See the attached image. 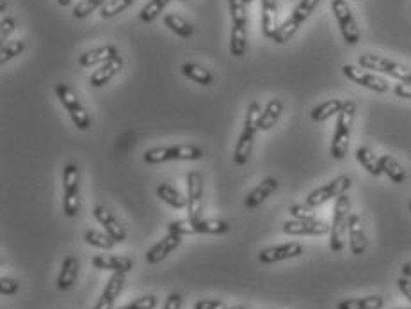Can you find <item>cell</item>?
<instances>
[{"mask_svg": "<svg viewBox=\"0 0 411 309\" xmlns=\"http://www.w3.org/2000/svg\"><path fill=\"white\" fill-rule=\"evenodd\" d=\"M78 267H81V263H78V260L75 256L64 258L63 265H61L59 278H57V288H59L61 292H66V290H70L71 286H73V283L77 281Z\"/></svg>", "mask_w": 411, "mask_h": 309, "instance_id": "25", "label": "cell"}, {"mask_svg": "<svg viewBox=\"0 0 411 309\" xmlns=\"http://www.w3.org/2000/svg\"><path fill=\"white\" fill-rule=\"evenodd\" d=\"M283 233L290 236H323L328 235L331 229V226L328 222L319 221V219H313V221H292L283 222Z\"/></svg>", "mask_w": 411, "mask_h": 309, "instance_id": "14", "label": "cell"}, {"mask_svg": "<svg viewBox=\"0 0 411 309\" xmlns=\"http://www.w3.org/2000/svg\"><path fill=\"white\" fill-rule=\"evenodd\" d=\"M158 304V299L155 295H144L139 297V299L132 300L127 306L120 308V309H155Z\"/></svg>", "mask_w": 411, "mask_h": 309, "instance_id": "42", "label": "cell"}, {"mask_svg": "<svg viewBox=\"0 0 411 309\" xmlns=\"http://www.w3.org/2000/svg\"><path fill=\"white\" fill-rule=\"evenodd\" d=\"M283 109H285V105L281 100H278V98L269 100L265 109L262 110L260 121H258V130H262V132L271 130L274 125L280 121L281 114H283Z\"/></svg>", "mask_w": 411, "mask_h": 309, "instance_id": "26", "label": "cell"}, {"mask_svg": "<svg viewBox=\"0 0 411 309\" xmlns=\"http://www.w3.org/2000/svg\"><path fill=\"white\" fill-rule=\"evenodd\" d=\"M397 286L399 290H401L402 295L408 299V303L411 304V279L410 278H401L397 279Z\"/></svg>", "mask_w": 411, "mask_h": 309, "instance_id": "48", "label": "cell"}, {"mask_svg": "<svg viewBox=\"0 0 411 309\" xmlns=\"http://www.w3.org/2000/svg\"><path fill=\"white\" fill-rule=\"evenodd\" d=\"M187 182V214L189 219H201L203 211V178L198 171L186 176Z\"/></svg>", "mask_w": 411, "mask_h": 309, "instance_id": "13", "label": "cell"}, {"mask_svg": "<svg viewBox=\"0 0 411 309\" xmlns=\"http://www.w3.org/2000/svg\"><path fill=\"white\" fill-rule=\"evenodd\" d=\"M230 231V224L221 219H180L169 222L168 233L176 235H225Z\"/></svg>", "mask_w": 411, "mask_h": 309, "instance_id": "3", "label": "cell"}, {"mask_svg": "<svg viewBox=\"0 0 411 309\" xmlns=\"http://www.w3.org/2000/svg\"><path fill=\"white\" fill-rule=\"evenodd\" d=\"M164 25L169 28V31L175 32L176 36H180V38H183V39H189L191 36L194 34L193 25H191L189 21L186 20V18H182L180 14H176V13L166 14Z\"/></svg>", "mask_w": 411, "mask_h": 309, "instance_id": "32", "label": "cell"}, {"mask_svg": "<svg viewBox=\"0 0 411 309\" xmlns=\"http://www.w3.org/2000/svg\"><path fill=\"white\" fill-rule=\"evenodd\" d=\"M342 73L351 82L362 85V88L370 89V91L374 93H388V89H390V84H388L387 78L377 77V75L365 71L363 68L352 66V64H345V66L342 68Z\"/></svg>", "mask_w": 411, "mask_h": 309, "instance_id": "12", "label": "cell"}, {"mask_svg": "<svg viewBox=\"0 0 411 309\" xmlns=\"http://www.w3.org/2000/svg\"><path fill=\"white\" fill-rule=\"evenodd\" d=\"M107 2H109V0H81V2L73 7V18L84 20V18H88L93 11L102 9Z\"/></svg>", "mask_w": 411, "mask_h": 309, "instance_id": "38", "label": "cell"}, {"mask_svg": "<svg viewBox=\"0 0 411 309\" xmlns=\"http://www.w3.org/2000/svg\"><path fill=\"white\" fill-rule=\"evenodd\" d=\"M180 243H182V235H176V233H168L164 239L158 240V242L155 243L153 247H150V249L146 251V256H144V260H146L148 265L161 263V261L166 260V258H168L169 254L173 253V251L178 249Z\"/></svg>", "mask_w": 411, "mask_h": 309, "instance_id": "17", "label": "cell"}, {"mask_svg": "<svg viewBox=\"0 0 411 309\" xmlns=\"http://www.w3.org/2000/svg\"><path fill=\"white\" fill-rule=\"evenodd\" d=\"M356 160L360 162V165H362V167L365 169L370 176L380 178V176L383 174V169H381V164H380V157H377L372 150L367 148V146H360V148L356 150Z\"/></svg>", "mask_w": 411, "mask_h": 309, "instance_id": "29", "label": "cell"}, {"mask_svg": "<svg viewBox=\"0 0 411 309\" xmlns=\"http://www.w3.org/2000/svg\"><path fill=\"white\" fill-rule=\"evenodd\" d=\"M118 56H120V53H118V48L114 45L98 46V48L88 50V52L82 53V56L78 57V64H81L82 68H91L96 66V64L109 63L111 59H114V57Z\"/></svg>", "mask_w": 411, "mask_h": 309, "instance_id": "22", "label": "cell"}, {"mask_svg": "<svg viewBox=\"0 0 411 309\" xmlns=\"http://www.w3.org/2000/svg\"><path fill=\"white\" fill-rule=\"evenodd\" d=\"M380 164L381 169H383V174H387L388 178L394 183H397V185H402V183L406 182V178H408L405 167H402L394 157H390V154H381Z\"/></svg>", "mask_w": 411, "mask_h": 309, "instance_id": "30", "label": "cell"}, {"mask_svg": "<svg viewBox=\"0 0 411 309\" xmlns=\"http://www.w3.org/2000/svg\"><path fill=\"white\" fill-rule=\"evenodd\" d=\"M349 217H351V199L349 196L337 197L333 210V222L330 229V249L333 253H340L345 247V236H347Z\"/></svg>", "mask_w": 411, "mask_h": 309, "instance_id": "5", "label": "cell"}, {"mask_svg": "<svg viewBox=\"0 0 411 309\" xmlns=\"http://www.w3.org/2000/svg\"><path fill=\"white\" fill-rule=\"evenodd\" d=\"M93 217H95L96 221L103 226L106 233L114 240V242L123 243L125 240H127V231H125L121 222L118 221L116 215H114L109 208L98 204V206H95V210H93Z\"/></svg>", "mask_w": 411, "mask_h": 309, "instance_id": "16", "label": "cell"}, {"mask_svg": "<svg viewBox=\"0 0 411 309\" xmlns=\"http://www.w3.org/2000/svg\"><path fill=\"white\" fill-rule=\"evenodd\" d=\"M180 308H182V295L173 292L168 295V299H166L164 303V308L162 309H180Z\"/></svg>", "mask_w": 411, "mask_h": 309, "instance_id": "46", "label": "cell"}, {"mask_svg": "<svg viewBox=\"0 0 411 309\" xmlns=\"http://www.w3.org/2000/svg\"><path fill=\"white\" fill-rule=\"evenodd\" d=\"M169 2H171V0H150V2L141 9L139 20L144 21V23H151V21L164 11V7L168 6Z\"/></svg>", "mask_w": 411, "mask_h": 309, "instance_id": "36", "label": "cell"}, {"mask_svg": "<svg viewBox=\"0 0 411 309\" xmlns=\"http://www.w3.org/2000/svg\"><path fill=\"white\" fill-rule=\"evenodd\" d=\"M194 309H226V304L223 300L201 299L194 304Z\"/></svg>", "mask_w": 411, "mask_h": 309, "instance_id": "45", "label": "cell"}, {"mask_svg": "<svg viewBox=\"0 0 411 309\" xmlns=\"http://www.w3.org/2000/svg\"><path fill=\"white\" fill-rule=\"evenodd\" d=\"M132 4H134V0H109V2L100 9V16L102 18L116 16V14L127 11Z\"/></svg>", "mask_w": 411, "mask_h": 309, "instance_id": "39", "label": "cell"}, {"mask_svg": "<svg viewBox=\"0 0 411 309\" xmlns=\"http://www.w3.org/2000/svg\"><path fill=\"white\" fill-rule=\"evenodd\" d=\"M182 73L186 75L189 80L196 82L200 85H212L214 84V75L207 70V68L200 66L196 63H186L182 66Z\"/></svg>", "mask_w": 411, "mask_h": 309, "instance_id": "33", "label": "cell"}, {"mask_svg": "<svg viewBox=\"0 0 411 309\" xmlns=\"http://www.w3.org/2000/svg\"><path fill=\"white\" fill-rule=\"evenodd\" d=\"M351 187H352V179L349 178L347 174L337 176L335 179L328 182L326 185H323V187H319V189L312 190V192H310L308 196H306L305 203L308 204V206L317 208V206H320V204L328 203V201L337 199V197L344 196V194L347 192V190L351 189Z\"/></svg>", "mask_w": 411, "mask_h": 309, "instance_id": "10", "label": "cell"}, {"mask_svg": "<svg viewBox=\"0 0 411 309\" xmlns=\"http://www.w3.org/2000/svg\"><path fill=\"white\" fill-rule=\"evenodd\" d=\"M84 242L88 243V246L98 247V249H106V251L114 249V247L118 246V243L114 242V240L111 239L107 233L96 231V229H88V231H86Z\"/></svg>", "mask_w": 411, "mask_h": 309, "instance_id": "35", "label": "cell"}, {"mask_svg": "<svg viewBox=\"0 0 411 309\" xmlns=\"http://www.w3.org/2000/svg\"><path fill=\"white\" fill-rule=\"evenodd\" d=\"M230 14H232L233 27H246L248 23V11L244 0H228Z\"/></svg>", "mask_w": 411, "mask_h": 309, "instance_id": "37", "label": "cell"}, {"mask_svg": "<svg viewBox=\"0 0 411 309\" xmlns=\"http://www.w3.org/2000/svg\"><path fill=\"white\" fill-rule=\"evenodd\" d=\"M63 210L70 219L81 211V172L75 164H68L63 171Z\"/></svg>", "mask_w": 411, "mask_h": 309, "instance_id": "7", "label": "cell"}, {"mask_svg": "<svg viewBox=\"0 0 411 309\" xmlns=\"http://www.w3.org/2000/svg\"><path fill=\"white\" fill-rule=\"evenodd\" d=\"M226 309H248V308H244V306H233V308H226Z\"/></svg>", "mask_w": 411, "mask_h": 309, "instance_id": "51", "label": "cell"}, {"mask_svg": "<svg viewBox=\"0 0 411 309\" xmlns=\"http://www.w3.org/2000/svg\"><path fill=\"white\" fill-rule=\"evenodd\" d=\"M344 105L345 100L340 98L326 100V102L313 107L312 112H310V117H312V121H315V123H324V121H328L330 117L338 116V114L342 112V109H344Z\"/></svg>", "mask_w": 411, "mask_h": 309, "instance_id": "24", "label": "cell"}, {"mask_svg": "<svg viewBox=\"0 0 411 309\" xmlns=\"http://www.w3.org/2000/svg\"><path fill=\"white\" fill-rule=\"evenodd\" d=\"M385 299L380 295L360 297V299H345L337 304V309H383Z\"/></svg>", "mask_w": 411, "mask_h": 309, "instance_id": "31", "label": "cell"}, {"mask_svg": "<svg viewBox=\"0 0 411 309\" xmlns=\"http://www.w3.org/2000/svg\"><path fill=\"white\" fill-rule=\"evenodd\" d=\"M319 2L320 0H301V2L295 6V9L290 13V16L276 28L273 41L278 43V45H283V43L290 41L292 36H294L295 32L299 31V27L308 20L310 14H312L313 11H315V7L319 6Z\"/></svg>", "mask_w": 411, "mask_h": 309, "instance_id": "6", "label": "cell"}, {"mask_svg": "<svg viewBox=\"0 0 411 309\" xmlns=\"http://www.w3.org/2000/svg\"><path fill=\"white\" fill-rule=\"evenodd\" d=\"M14 27H16V21H14V18H11V16L2 18V23H0V39H2V41H6V39L9 38L11 32L14 31Z\"/></svg>", "mask_w": 411, "mask_h": 309, "instance_id": "44", "label": "cell"}, {"mask_svg": "<svg viewBox=\"0 0 411 309\" xmlns=\"http://www.w3.org/2000/svg\"><path fill=\"white\" fill-rule=\"evenodd\" d=\"M244 2H246V6H250V4L253 2V0H244Z\"/></svg>", "mask_w": 411, "mask_h": 309, "instance_id": "52", "label": "cell"}, {"mask_svg": "<svg viewBox=\"0 0 411 309\" xmlns=\"http://www.w3.org/2000/svg\"><path fill=\"white\" fill-rule=\"evenodd\" d=\"M155 192H157L158 199L164 201L168 206L175 208V210H183V208H187V196H183L180 190H176L175 187H171L169 183H161Z\"/></svg>", "mask_w": 411, "mask_h": 309, "instance_id": "28", "label": "cell"}, {"mask_svg": "<svg viewBox=\"0 0 411 309\" xmlns=\"http://www.w3.org/2000/svg\"><path fill=\"white\" fill-rule=\"evenodd\" d=\"M397 309H411V308H397Z\"/></svg>", "mask_w": 411, "mask_h": 309, "instance_id": "54", "label": "cell"}, {"mask_svg": "<svg viewBox=\"0 0 411 309\" xmlns=\"http://www.w3.org/2000/svg\"><path fill=\"white\" fill-rule=\"evenodd\" d=\"M394 95L399 96V98L411 100V84H405V82L397 84L394 88Z\"/></svg>", "mask_w": 411, "mask_h": 309, "instance_id": "47", "label": "cell"}, {"mask_svg": "<svg viewBox=\"0 0 411 309\" xmlns=\"http://www.w3.org/2000/svg\"><path fill=\"white\" fill-rule=\"evenodd\" d=\"M93 267L100 268V271H109V272H121L127 274L134 268V261L128 256H118V254H98L91 260Z\"/></svg>", "mask_w": 411, "mask_h": 309, "instance_id": "19", "label": "cell"}, {"mask_svg": "<svg viewBox=\"0 0 411 309\" xmlns=\"http://www.w3.org/2000/svg\"><path fill=\"white\" fill-rule=\"evenodd\" d=\"M248 50V36L246 27H233L232 25V34H230V53L233 57H244Z\"/></svg>", "mask_w": 411, "mask_h": 309, "instance_id": "34", "label": "cell"}, {"mask_svg": "<svg viewBox=\"0 0 411 309\" xmlns=\"http://www.w3.org/2000/svg\"><path fill=\"white\" fill-rule=\"evenodd\" d=\"M278 187H280V183H278L276 178H271V176H269V178L262 179V182L246 196L244 206H246L248 210H255V208L260 206L268 197H271L273 194L276 192Z\"/></svg>", "mask_w": 411, "mask_h": 309, "instance_id": "20", "label": "cell"}, {"mask_svg": "<svg viewBox=\"0 0 411 309\" xmlns=\"http://www.w3.org/2000/svg\"><path fill=\"white\" fill-rule=\"evenodd\" d=\"M408 208H410V211H411V201L408 203Z\"/></svg>", "mask_w": 411, "mask_h": 309, "instance_id": "53", "label": "cell"}, {"mask_svg": "<svg viewBox=\"0 0 411 309\" xmlns=\"http://www.w3.org/2000/svg\"><path fill=\"white\" fill-rule=\"evenodd\" d=\"M180 2H186V0H180Z\"/></svg>", "mask_w": 411, "mask_h": 309, "instance_id": "55", "label": "cell"}, {"mask_svg": "<svg viewBox=\"0 0 411 309\" xmlns=\"http://www.w3.org/2000/svg\"><path fill=\"white\" fill-rule=\"evenodd\" d=\"M121 68H123V57L121 56L114 57V59H111L109 63L102 64V66H100L98 70L91 75L89 84H91L93 88H103V85L109 84V82L113 80L118 73H120Z\"/></svg>", "mask_w": 411, "mask_h": 309, "instance_id": "23", "label": "cell"}, {"mask_svg": "<svg viewBox=\"0 0 411 309\" xmlns=\"http://www.w3.org/2000/svg\"><path fill=\"white\" fill-rule=\"evenodd\" d=\"M20 290V283L13 278H0V293L4 297H13Z\"/></svg>", "mask_w": 411, "mask_h": 309, "instance_id": "43", "label": "cell"}, {"mask_svg": "<svg viewBox=\"0 0 411 309\" xmlns=\"http://www.w3.org/2000/svg\"><path fill=\"white\" fill-rule=\"evenodd\" d=\"M54 91H56L57 98H59V102L63 103L66 112L70 114L75 127H77L81 132L89 130V127H91V116H89V112L86 110V107L82 105L78 96L73 93V89L68 88L66 84H56Z\"/></svg>", "mask_w": 411, "mask_h": 309, "instance_id": "8", "label": "cell"}, {"mask_svg": "<svg viewBox=\"0 0 411 309\" xmlns=\"http://www.w3.org/2000/svg\"><path fill=\"white\" fill-rule=\"evenodd\" d=\"M205 152L198 146L191 145H180V146H162V148H150L143 154V160L146 164H164V162H193L203 158Z\"/></svg>", "mask_w": 411, "mask_h": 309, "instance_id": "4", "label": "cell"}, {"mask_svg": "<svg viewBox=\"0 0 411 309\" xmlns=\"http://www.w3.org/2000/svg\"><path fill=\"white\" fill-rule=\"evenodd\" d=\"M262 109L257 102L250 103L246 112V120H244V128L239 135L235 150H233V162L237 165H244L250 160L251 153H253L255 145V135L258 132V121H260Z\"/></svg>", "mask_w": 411, "mask_h": 309, "instance_id": "1", "label": "cell"}, {"mask_svg": "<svg viewBox=\"0 0 411 309\" xmlns=\"http://www.w3.org/2000/svg\"><path fill=\"white\" fill-rule=\"evenodd\" d=\"M125 285V274L121 272H113V276L107 281L106 288H103L102 295H100L98 303L95 304L93 309H114V303L120 297L121 290H123Z\"/></svg>", "mask_w": 411, "mask_h": 309, "instance_id": "18", "label": "cell"}, {"mask_svg": "<svg viewBox=\"0 0 411 309\" xmlns=\"http://www.w3.org/2000/svg\"><path fill=\"white\" fill-rule=\"evenodd\" d=\"M288 214H290V217L295 219V221H313V219H315V211L306 203L292 204V206H288Z\"/></svg>", "mask_w": 411, "mask_h": 309, "instance_id": "41", "label": "cell"}, {"mask_svg": "<svg viewBox=\"0 0 411 309\" xmlns=\"http://www.w3.org/2000/svg\"><path fill=\"white\" fill-rule=\"evenodd\" d=\"M331 11H333L335 18H337V23L340 27L344 41L351 46L358 45L362 34H360L358 23H356L355 16H352L349 4L345 0H331Z\"/></svg>", "mask_w": 411, "mask_h": 309, "instance_id": "11", "label": "cell"}, {"mask_svg": "<svg viewBox=\"0 0 411 309\" xmlns=\"http://www.w3.org/2000/svg\"><path fill=\"white\" fill-rule=\"evenodd\" d=\"M278 18V0H262V34L273 39L276 32Z\"/></svg>", "mask_w": 411, "mask_h": 309, "instance_id": "27", "label": "cell"}, {"mask_svg": "<svg viewBox=\"0 0 411 309\" xmlns=\"http://www.w3.org/2000/svg\"><path fill=\"white\" fill-rule=\"evenodd\" d=\"M356 103L352 100H345V105L342 112L337 116V125H335L333 141H331V157L335 160H344L349 150V139H351L352 121H355Z\"/></svg>", "mask_w": 411, "mask_h": 309, "instance_id": "2", "label": "cell"}, {"mask_svg": "<svg viewBox=\"0 0 411 309\" xmlns=\"http://www.w3.org/2000/svg\"><path fill=\"white\" fill-rule=\"evenodd\" d=\"M347 236H349V249L355 256H362L367 251V235L363 231L362 219L358 214H351L349 217V228H347Z\"/></svg>", "mask_w": 411, "mask_h": 309, "instance_id": "21", "label": "cell"}, {"mask_svg": "<svg viewBox=\"0 0 411 309\" xmlns=\"http://www.w3.org/2000/svg\"><path fill=\"white\" fill-rule=\"evenodd\" d=\"M401 272H402V278L411 279V261H408V263H402Z\"/></svg>", "mask_w": 411, "mask_h": 309, "instance_id": "49", "label": "cell"}, {"mask_svg": "<svg viewBox=\"0 0 411 309\" xmlns=\"http://www.w3.org/2000/svg\"><path fill=\"white\" fill-rule=\"evenodd\" d=\"M57 4H59L61 7H68L71 4V0H57Z\"/></svg>", "mask_w": 411, "mask_h": 309, "instance_id": "50", "label": "cell"}, {"mask_svg": "<svg viewBox=\"0 0 411 309\" xmlns=\"http://www.w3.org/2000/svg\"><path fill=\"white\" fill-rule=\"evenodd\" d=\"M24 50H25V41H21V39L6 43V45L2 46V50H0V64H6L7 61L18 57Z\"/></svg>", "mask_w": 411, "mask_h": 309, "instance_id": "40", "label": "cell"}, {"mask_svg": "<svg viewBox=\"0 0 411 309\" xmlns=\"http://www.w3.org/2000/svg\"><path fill=\"white\" fill-rule=\"evenodd\" d=\"M358 64L363 70H374L377 73H385L388 77L397 78L399 82L411 84V70L402 66V64L395 63V61L387 59V57L376 56V53H362L358 57Z\"/></svg>", "mask_w": 411, "mask_h": 309, "instance_id": "9", "label": "cell"}, {"mask_svg": "<svg viewBox=\"0 0 411 309\" xmlns=\"http://www.w3.org/2000/svg\"><path fill=\"white\" fill-rule=\"evenodd\" d=\"M303 253H305V247H303L301 243L288 242V243H281V246L262 249L260 253H258V261H260L262 265H273V263H278V261L299 258Z\"/></svg>", "mask_w": 411, "mask_h": 309, "instance_id": "15", "label": "cell"}]
</instances>
